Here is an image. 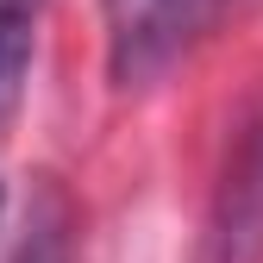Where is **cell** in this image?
<instances>
[{
	"label": "cell",
	"instance_id": "cell-3",
	"mask_svg": "<svg viewBox=\"0 0 263 263\" xmlns=\"http://www.w3.org/2000/svg\"><path fill=\"white\" fill-rule=\"evenodd\" d=\"M7 263H82V207L57 176L31 188V207H25V226Z\"/></svg>",
	"mask_w": 263,
	"mask_h": 263
},
{
	"label": "cell",
	"instance_id": "cell-2",
	"mask_svg": "<svg viewBox=\"0 0 263 263\" xmlns=\"http://www.w3.org/2000/svg\"><path fill=\"white\" fill-rule=\"evenodd\" d=\"M194 263H263V119H251L226 151Z\"/></svg>",
	"mask_w": 263,
	"mask_h": 263
},
{
	"label": "cell",
	"instance_id": "cell-1",
	"mask_svg": "<svg viewBox=\"0 0 263 263\" xmlns=\"http://www.w3.org/2000/svg\"><path fill=\"white\" fill-rule=\"evenodd\" d=\"M251 0H101L107 82L119 94H144L201 57Z\"/></svg>",
	"mask_w": 263,
	"mask_h": 263
},
{
	"label": "cell",
	"instance_id": "cell-4",
	"mask_svg": "<svg viewBox=\"0 0 263 263\" xmlns=\"http://www.w3.org/2000/svg\"><path fill=\"white\" fill-rule=\"evenodd\" d=\"M38 19H44V0H0V138L25 107L31 57H38Z\"/></svg>",
	"mask_w": 263,
	"mask_h": 263
},
{
	"label": "cell",
	"instance_id": "cell-5",
	"mask_svg": "<svg viewBox=\"0 0 263 263\" xmlns=\"http://www.w3.org/2000/svg\"><path fill=\"white\" fill-rule=\"evenodd\" d=\"M0 219H7V182H0Z\"/></svg>",
	"mask_w": 263,
	"mask_h": 263
}]
</instances>
